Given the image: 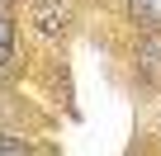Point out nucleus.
I'll return each mask as SVG.
<instances>
[{
	"label": "nucleus",
	"instance_id": "nucleus-4",
	"mask_svg": "<svg viewBox=\"0 0 161 156\" xmlns=\"http://www.w3.org/2000/svg\"><path fill=\"white\" fill-rule=\"evenodd\" d=\"M0 151H5V156H19V151H24V142H19L14 132H5V142H0Z\"/></svg>",
	"mask_w": 161,
	"mask_h": 156
},
{
	"label": "nucleus",
	"instance_id": "nucleus-2",
	"mask_svg": "<svg viewBox=\"0 0 161 156\" xmlns=\"http://www.w3.org/2000/svg\"><path fill=\"white\" fill-rule=\"evenodd\" d=\"M137 71L147 85H161V33L156 29H147L137 38Z\"/></svg>",
	"mask_w": 161,
	"mask_h": 156
},
{
	"label": "nucleus",
	"instance_id": "nucleus-1",
	"mask_svg": "<svg viewBox=\"0 0 161 156\" xmlns=\"http://www.w3.org/2000/svg\"><path fill=\"white\" fill-rule=\"evenodd\" d=\"M29 24H33L43 38H57V33L71 24V0H38L33 14H29Z\"/></svg>",
	"mask_w": 161,
	"mask_h": 156
},
{
	"label": "nucleus",
	"instance_id": "nucleus-3",
	"mask_svg": "<svg viewBox=\"0 0 161 156\" xmlns=\"http://www.w3.org/2000/svg\"><path fill=\"white\" fill-rule=\"evenodd\" d=\"M14 43H19V24H14L10 14H5V29H0V66H5V71L14 66V52H19Z\"/></svg>",
	"mask_w": 161,
	"mask_h": 156
}]
</instances>
